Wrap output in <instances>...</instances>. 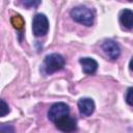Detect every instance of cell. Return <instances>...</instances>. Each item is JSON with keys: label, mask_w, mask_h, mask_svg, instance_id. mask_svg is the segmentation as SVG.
<instances>
[{"label": "cell", "mask_w": 133, "mask_h": 133, "mask_svg": "<svg viewBox=\"0 0 133 133\" xmlns=\"http://www.w3.org/2000/svg\"><path fill=\"white\" fill-rule=\"evenodd\" d=\"M9 112V107L4 100H1V107H0V116H5Z\"/></svg>", "instance_id": "obj_12"}, {"label": "cell", "mask_w": 133, "mask_h": 133, "mask_svg": "<svg viewBox=\"0 0 133 133\" xmlns=\"http://www.w3.org/2000/svg\"><path fill=\"white\" fill-rule=\"evenodd\" d=\"M49 30V21L44 14H37L33 18L32 31L35 36H43Z\"/></svg>", "instance_id": "obj_4"}, {"label": "cell", "mask_w": 133, "mask_h": 133, "mask_svg": "<svg viewBox=\"0 0 133 133\" xmlns=\"http://www.w3.org/2000/svg\"><path fill=\"white\" fill-rule=\"evenodd\" d=\"M102 49L105 52V54L112 60L117 59L121 55V48L118 44L112 39H106L102 44Z\"/></svg>", "instance_id": "obj_5"}, {"label": "cell", "mask_w": 133, "mask_h": 133, "mask_svg": "<svg viewBox=\"0 0 133 133\" xmlns=\"http://www.w3.org/2000/svg\"><path fill=\"white\" fill-rule=\"evenodd\" d=\"M41 2L39 1H24L23 4L26 6V7H35L39 4Z\"/></svg>", "instance_id": "obj_14"}, {"label": "cell", "mask_w": 133, "mask_h": 133, "mask_svg": "<svg viewBox=\"0 0 133 133\" xmlns=\"http://www.w3.org/2000/svg\"><path fill=\"white\" fill-rule=\"evenodd\" d=\"M126 102L133 106V87H129L128 90H127V94H126Z\"/></svg>", "instance_id": "obj_13"}, {"label": "cell", "mask_w": 133, "mask_h": 133, "mask_svg": "<svg viewBox=\"0 0 133 133\" xmlns=\"http://www.w3.org/2000/svg\"><path fill=\"white\" fill-rule=\"evenodd\" d=\"M119 22L126 28H133V10L123 9L119 14Z\"/></svg>", "instance_id": "obj_9"}, {"label": "cell", "mask_w": 133, "mask_h": 133, "mask_svg": "<svg viewBox=\"0 0 133 133\" xmlns=\"http://www.w3.org/2000/svg\"><path fill=\"white\" fill-rule=\"evenodd\" d=\"M71 17L75 22L85 26H91L95 20V15L91 11V9L82 5L74 7L71 10Z\"/></svg>", "instance_id": "obj_2"}, {"label": "cell", "mask_w": 133, "mask_h": 133, "mask_svg": "<svg viewBox=\"0 0 133 133\" xmlns=\"http://www.w3.org/2000/svg\"><path fill=\"white\" fill-rule=\"evenodd\" d=\"M56 128L62 132H72L76 130V119L71 116H64L55 123Z\"/></svg>", "instance_id": "obj_7"}, {"label": "cell", "mask_w": 133, "mask_h": 133, "mask_svg": "<svg viewBox=\"0 0 133 133\" xmlns=\"http://www.w3.org/2000/svg\"><path fill=\"white\" fill-rule=\"evenodd\" d=\"M69 113H70L69 106L63 102H58V103L53 104L50 107V109L48 111V117L51 122L56 123L60 118H62L64 116H68Z\"/></svg>", "instance_id": "obj_3"}, {"label": "cell", "mask_w": 133, "mask_h": 133, "mask_svg": "<svg viewBox=\"0 0 133 133\" xmlns=\"http://www.w3.org/2000/svg\"><path fill=\"white\" fill-rule=\"evenodd\" d=\"M64 64H65V59L61 54L52 53L45 57V60L43 63V72L47 75L53 74L63 69Z\"/></svg>", "instance_id": "obj_1"}, {"label": "cell", "mask_w": 133, "mask_h": 133, "mask_svg": "<svg viewBox=\"0 0 133 133\" xmlns=\"http://www.w3.org/2000/svg\"><path fill=\"white\" fill-rule=\"evenodd\" d=\"M0 133H15V128L9 124H2L0 126Z\"/></svg>", "instance_id": "obj_11"}, {"label": "cell", "mask_w": 133, "mask_h": 133, "mask_svg": "<svg viewBox=\"0 0 133 133\" xmlns=\"http://www.w3.org/2000/svg\"><path fill=\"white\" fill-rule=\"evenodd\" d=\"M96 108L95 102L90 98H81L78 101V109L81 115L83 116H89L94 113Z\"/></svg>", "instance_id": "obj_6"}, {"label": "cell", "mask_w": 133, "mask_h": 133, "mask_svg": "<svg viewBox=\"0 0 133 133\" xmlns=\"http://www.w3.org/2000/svg\"><path fill=\"white\" fill-rule=\"evenodd\" d=\"M80 64L82 65V70L85 74H94L96 73L97 69H98V62L90 57H82L79 59Z\"/></svg>", "instance_id": "obj_8"}, {"label": "cell", "mask_w": 133, "mask_h": 133, "mask_svg": "<svg viewBox=\"0 0 133 133\" xmlns=\"http://www.w3.org/2000/svg\"><path fill=\"white\" fill-rule=\"evenodd\" d=\"M10 21H11L12 26H14L16 29H18V30L23 29V27H24V20H23V18H22L20 15L14 16Z\"/></svg>", "instance_id": "obj_10"}, {"label": "cell", "mask_w": 133, "mask_h": 133, "mask_svg": "<svg viewBox=\"0 0 133 133\" xmlns=\"http://www.w3.org/2000/svg\"><path fill=\"white\" fill-rule=\"evenodd\" d=\"M129 66H130V70L133 71V58L130 60V62H129Z\"/></svg>", "instance_id": "obj_15"}]
</instances>
